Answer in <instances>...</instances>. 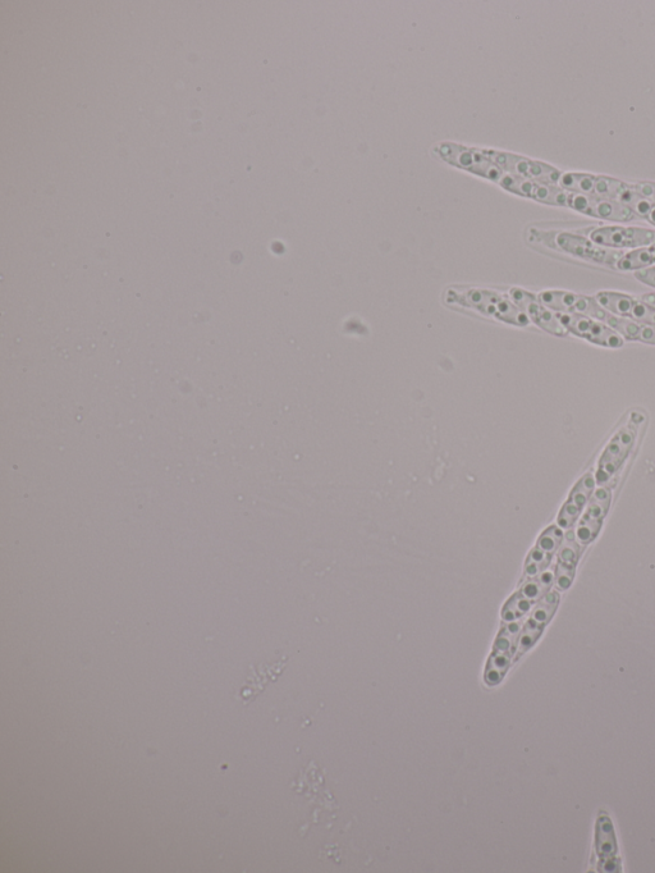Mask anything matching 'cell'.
<instances>
[{
  "instance_id": "7",
  "label": "cell",
  "mask_w": 655,
  "mask_h": 873,
  "mask_svg": "<svg viewBox=\"0 0 655 873\" xmlns=\"http://www.w3.org/2000/svg\"><path fill=\"white\" fill-rule=\"evenodd\" d=\"M539 300L556 314H579L585 317L606 321L609 314L595 299L586 295L563 290H547L540 292Z\"/></svg>"
},
{
  "instance_id": "27",
  "label": "cell",
  "mask_w": 655,
  "mask_h": 873,
  "mask_svg": "<svg viewBox=\"0 0 655 873\" xmlns=\"http://www.w3.org/2000/svg\"><path fill=\"white\" fill-rule=\"evenodd\" d=\"M640 299L645 301V303H648V304L654 306V308H655V292H650V294L641 295Z\"/></svg>"
},
{
  "instance_id": "9",
  "label": "cell",
  "mask_w": 655,
  "mask_h": 873,
  "mask_svg": "<svg viewBox=\"0 0 655 873\" xmlns=\"http://www.w3.org/2000/svg\"><path fill=\"white\" fill-rule=\"evenodd\" d=\"M589 239L612 250L640 249L655 242V231L643 227L606 226L589 233Z\"/></svg>"
},
{
  "instance_id": "18",
  "label": "cell",
  "mask_w": 655,
  "mask_h": 873,
  "mask_svg": "<svg viewBox=\"0 0 655 873\" xmlns=\"http://www.w3.org/2000/svg\"><path fill=\"white\" fill-rule=\"evenodd\" d=\"M655 265V242L652 245L644 246V248L630 251L618 260L616 268L624 272L643 271Z\"/></svg>"
},
{
  "instance_id": "21",
  "label": "cell",
  "mask_w": 655,
  "mask_h": 873,
  "mask_svg": "<svg viewBox=\"0 0 655 873\" xmlns=\"http://www.w3.org/2000/svg\"><path fill=\"white\" fill-rule=\"evenodd\" d=\"M534 602L528 600L525 596H522L520 592H517L515 596L511 597V600L507 602L505 609H503V620L506 623H513V621H519L524 617L533 607Z\"/></svg>"
},
{
  "instance_id": "15",
  "label": "cell",
  "mask_w": 655,
  "mask_h": 873,
  "mask_svg": "<svg viewBox=\"0 0 655 873\" xmlns=\"http://www.w3.org/2000/svg\"><path fill=\"white\" fill-rule=\"evenodd\" d=\"M595 484H597V479H595V474L592 473L585 474L576 483V486L570 493L569 500L562 506L561 513L558 515V527L562 530L574 528L577 519L581 515V511L589 504L590 498L593 496Z\"/></svg>"
},
{
  "instance_id": "23",
  "label": "cell",
  "mask_w": 655,
  "mask_h": 873,
  "mask_svg": "<svg viewBox=\"0 0 655 873\" xmlns=\"http://www.w3.org/2000/svg\"><path fill=\"white\" fill-rule=\"evenodd\" d=\"M544 626L529 620L521 630L519 641L516 646V658H520L525 652H528L531 647L537 643L540 635H542Z\"/></svg>"
},
{
  "instance_id": "4",
  "label": "cell",
  "mask_w": 655,
  "mask_h": 873,
  "mask_svg": "<svg viewBox=\"0 0 655 873\" xmlns=\"http://www.w3.org/2000/svg\"><path fill=\"white\" fill-rule=\"evenodd\" d=\"M641 420L643 418L639 417V414H632L629 422L618 429L612 440L608 442L606 449L600 456L597 472H595L597 483L603 484L611 481L613 475L625 464L627 457L634 449Z\"/></svg>"
},
{
  "instance_id": "19",
  "label": "cell",
  "mask_w": 655,
  "mask_h": 873,
  "mask_svg": "<svg viewBox=\"0 0 655 873\" xmlns=\"http://www.w3.org/2000/svg\"><path fill=\"white\" fill-rule=\"evenodd\" d=\"M553 583H556V571L545 570L542 574L525 582L520 593L535 603L551 591Z\"/></svg>"
},
{
  "instance_id": "3",
  "label": "cell",
  "mask_w": 655,
  "mask_h": 873,
  "mask_svg": "<svg viewBox=\"0 0 655 873\" xmlns=\"http://www.w3.org/2000/svg\"><path fill=\"white\" fill-rule=\"evenodd\" d=\"M433 152L451 166L464 169V171L483 177L485 180L496 182L497 185L505 175V171L499 168L484 153L483 149L469 148V146L444 141V143L435 145Z\"/></svg>"
},
{
  "instance_id": "10",
  "label": "cell",
  "mask_w": 655,
  "mask_h": 873,
  "mask_svg": "<svg viewBox=\"0 0 655 873\" xmlns=\"http://www.w3.org/2000/svg\"><path fill=\"white\" fill-rule=\"evenodd\" d=\"M595 299L609 314L655 326L654 306L645 303L640 297L616 291H600L595 295Z\"/></svg>"
},
{
  "instance_id": "11",
  "label": "cell",
  "mask_w": 655,
  "mask_h": 873,
  "mask_svg": "<svg viewBox=\"0 0 655 873\" xmlns=\"http://www.w3.org/2000/svg\"><path fill=\"white\" fill-rule=\"evenodd\" d=\"M567 208L584 216L608 222H631L636 219L635 214L620 201L595 198V196L570 193Z\"/></svg>"
},
{
  "instance_id": "5",
  "label": "cell",
  "mask_w": 655,
  "mask_h": 873,
  "mask_svg": "<svg viewBox=\"0 0 655 873\" xmlns=\"http://www.w3.org/2000/svg\"><path fill=\"white\" fill-rule=\"evenodd\" d=\"M629 182L615 177L593 175L586 172H562L558 186L567 193L595 196L620 201Z\"/></svg>"
},
{
  "instance_id": "12",
  "label": "cell",
  "mask_w": 655,
  "mask_h": 873,
  "mask_svg": "<svg viewBox=\"0 0 655 873\" xmlns=\"http://www.w3.org/2000/svg\"><path fill=\"white\" fill-rule=\"evenodd\" d=\"M508 295H510L513 303L519 306L522 312L526 314L529 321L537 324L543 331L557 337L569 335L558 315L547 308L539 300L538 295L531 294V292L522 289H511Z\"/></svg>"
},
{
  "instance_id": "17",
  "label": "cell",
  "mask_w": 655,
  "mask_h": 873,
  "mask_svg": "<svg viewBox=\"0 0 655 873\" xmlns=\"http://www.w3.org/2000/svg\"><path fill=\"white\" fill-rule=\"evenodd\" d=\"M604 323L617 332L624 340L638 341L655 346V326H652V324L631 321V319L616 317L613 314H608Z\"/></svg>"
},
{
  "instance_id": "14",
  "label": "cell",
  "mask_w": 655,
  "mask_h": 873,
  "mask_svg": "<svg viewBox=\"0 0 655 873\" xmlns=\"http://www.w3.org/2000/svg\"><path fill=\"white\" fill-rule=\"evenodd\" d=\"M563 538H565V534L558 525H552L544 530L538 539L537 546L531 550L528 559H526V577H537L543 571L548 570L554 555L560 550Z\"/></svg>"
},
{
  "instance_id": "13",
  "label": "cell",
  "mask_w": 655,
  "mask_h": 873,
  "mask_svg": "<svg viewBox=\"0 0 655 873\" xmlns=\"http://www.w3.org/2000/svg\"><path fill=\"white\" fill-rule=\"evenodd\" d=\"M612 492L609 488H599L590 498L588 510L575 529L577 541L581 546H588L598 537L604 518L611 506Z\"/></svg>"
},
{
  "instance_id": "6",
  "label": "cell",
  "mask_w": 655,
  "mask_h": 873,
  "mask_svg": "<svg viewBox=\"0 0 655 873\" xmlns=\"http://www.w3.org/2000/svg\"><path fill=\"white\" fill-rule=\"evenodd\" d=\"M494 163L503 171L528 180L543 182V184L557 185L562 176L561 169L551 164L537 161L522 155L499 152V150L483 149Z\"/></svg>"
},
{
  "instance_id": "24",
  "label": "cell",
  "mask_w": 655,
  "mask_h": 873,
  "mask_svg": "<svg viewBox=\"0 0 655 873\" xmlns=\"http://www.w3.org/2000/svg\"><path fill=\"white\" fill-rule=\"evenodd\" d=\"M635 189L638 190V193L644 196V198L653 201L655 204V182L650 181H639L634 184Z\"/></svg>"
},
{
  "instance_id": "2",
  "label": "cell",
  "mask_w": 655,
  "mask_h": 873,
  "mask_svg": "<svg viewBox=\"0 0 655 873\" xmlns=\"http://www.w3.org/2000/svg\"><path fill=\"white\" fill-rule=\"evenodd\" d=\"M530 239L586 262L609 265V267H616L618 260L622 258L621 251L603 248L575 233L531 230Z\"/></svg>"
},
{
  "instance_id": "25",
  "label": "cell",
  "mask_w": 655,
  "mask_h": 873,
  "mask_svg": "<svg viewBox=\"0 0 655 873\" xmlns=\"http://www.w3.org/2000/svg\"><path fill=\"white\" fill-rule=\"evenodd\" d=\"M634 274L636 280L644 283V285L653 287V289H655V265L654 267L643 269V271H638Z\"/></svg>"
},
{
  "instance_id": "16",
  "label": "cell",
  "mask_w": 655,
  "mask_h": 873,
  "mask_svg": "<svg viewBox=\"0 0 655 873\" xmlns=\"http://www.w3.org/2000/svg\"><path fill=\"white\" fill-rule=\"evenodd\" d=\"M583 546L577 541L575 530H566L560 550H558V564L556 568V584L561 591L571 587L575 579L576 566L579 564Z\"/></svg>"
},
{
  "instance_id": "20",
  "label": "cell",
  "mask_w": 655,
  "mask_h": 873,
  "mask_svg": "<svg viewBox=\"0 0 655 873\" xmlns=\"http://www.w3.org/2000/svg\"><path fill=\"white\" fill-rule=\"evenodd\" d=\"M558 603H560V594L556 591H549L538 601V605L531 615V620L543 626L547 625L556 612Z\"/></svg>"
},
{
  "instance_id": "1",
  "label": "cell",
  "mask_w": 655,
  "mask_h": 873,
  "mask_svg": "<svg viewBox=\"0 0 655 873\" xmlns=\"http://www.w3.org/2000/svg\"><path fill=\"white\" fill-rule=\"evenodd\" d=\"M446 303L474 310L494 321L526 327L531 323L526 314L513 303L510 295L501 292L479 289V287H452L446 291Z\"/></svg>"
},
{
  "instance_id": "8",
  "label": "cell",
  "mask_w": 655,
  "mask_h": 873,
  "mask_svg": "<svg viewBox=\"0 0 655 873\" xmlns=\"http://www.w3.org/2000/svg\"><path fill=\"white\" fill-rule=\"evenodd\" d=\"M560 318L563 327L567 332L572 333L590 344L608 347V349H621L625 344L624 338L618 335L617 332L607 326L606 323L597 321V319L585 317L579 314H557Z\"/></svg>"
},
{
  "instance_id": "22",
  "label": "cell",
  "mask_w": 655,
  "mask_h": 873,
  "mask_svg": "<svg viewBox=\"0 0 655 873\" xmlns=\"http://www.w3.org/2000/svg\"><path fill=\"white\" fill-rule=\"evenodd\" d=\"M598 852L602 858H612L613 854L616 853L615 833H613L611 822L607 818H602L599 821Z\"/></svg>"
},
{
  "instance_id": "26",
  "label": "cell",
  "mask_w": 655,
  "mask_h": 873,
  "mask_svg": "<svg viewBox=\"0 0 655 873\" xmlns=\"http://www.w3.org/2000/svg\"><path fill=\"white\" fill-rule=\"evenodd\" d=\"M643 219H645V221L649 222L650 225L655 227V204L654 203L652 205H650V208L648 209V212H647V214H645Z\"/></svg>"
}]
</instances>
